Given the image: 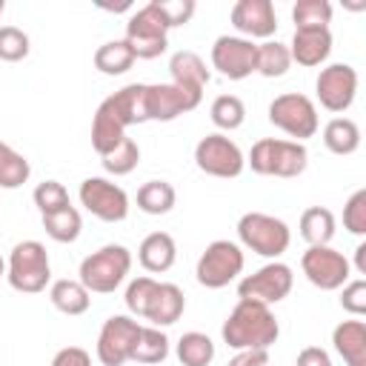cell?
<instances>
[{"label": "cell", "instance_id": "obj_40", "mask_svg": "<svg viewBox=\"0 0 366 366\" xmlns=\"http://www.w3.org/2000/svg\"><path fill=\"white\" fill-rule=\"evenodd\" d=\"M340 289H343V292H340V306H343L349 315H355V317L366 315V280L357 277V280L343 283Z\"/></svg>", "mask_w": 366, "mask_h": 366}, {"label": "cell", "instance_id": "obj_39", "mask_svg": "<svg viewBox=\"0 0 366 366\" xmlns=\"http://www.w3.org/2000/svg\"><path fill=\"white\" fill-rule=\"evenodd\" d=\"M343 226H346V232H352L357 237L366 234V189H357L346 200V206H343Z\"/></svg>", "mask_w": 366, "mask_h": 366}, {"label": "cell", "instance_id": "obj_17", "mask_svg": "<svg viewBox=\"0 0 366 366\" xmlns=\"http://www.w3.org/2000/svg\"><path fill=\"white\" fill-rule=\"evenodd\" d=\"M232 26L246 34V40H269L277 31V14L272 0H237L232 6Z\"/></svg>", "mask_w": 366, "mask_h": 366}, {"label": "cell", "instance_id": "obj_47", "mask_svg": "<svg viewBox=\"0 0 366 366\" xmlns=\"http://www.w3.org/2000/svg\"><path fill=\"white\" fill-rule=\"evenodd\" d=\"M0 277H6V260L0 257Z\"/></svg>", "mask_w": 366, "mask_h": 366}, {"label": "cell", "instance_id": "obj_34", "mask_svg": "<svg viewBox=\"0 0 366 366\" xmlns=\"http://www.w3.org/2000/svg\"><path fill=\"white\" fill-rule=\"evenodd\" d=\"M100 163H103V169H106L109 174H114V177L129 174V172H134V166L140 163V146L126 134L117 149H112L109 154L100 157Z\"/></svg>", "mask_w": 366, "mask_h": 366}, {"label": "cell", "instance_id": "obj_29", "mask_svg": "<svg viewBox=\"0 0 366 366\" xmlns=\"http://www.w3.org/2000/svg\"><path fill=\"white\" fill-rule=\"evenodd\" d=\"M177 360L180 366H209L214 360V343L203 332H186L177 340Z\"/></svg>", "mask_w": 366, "mask_h": 366}, {"label": "cell", "instance_id": "obj_26", "mask_svg": "<svg viewBox=\"0 0 366 366\" xmlns=\"http://www.w3.org/2000/svg\"><path fill=\"white\" fill-rule=\"evenodd\" d=\"M134 60L137 57H134V51L126 40H109L94 51V69L100 74H109V77L126 74L134 66Z\"/></svg>", "mask_w": 366, "mask_h": 366}, {"label": "cell", "instance_id": "obj_42", "mask_svg": "<svg viewBox=\"0 0 366 366\" xmlns=\"http://www.w3.org/2000/svg\"><path fill=\"white\" fill-rule=\"evenodd\" d=\"M51 366H92V355L80 346H63L51 357Z\"/></svg>", "mask_w": 366, "mask_h": 366}, {"label": "cell", "instance_id": "obj_14", "mask_svg": "<svg viewBox=\"0 0 366 366\" xmlns=\"http://www.w3.org/2000/svg\"><path fill=\"white\" fill-rule=\"evenodd\" d=\"M203 100V94H194V92H186L174 83H146L143 89V109H146V123L149 120H160V123H169L192 109H197Z\"/></svg>", "mask_w": 366, "mask_h": 366}, {"label": "cell", "instance_id": "obj_31", "mask_svg": "<svg viewBox=\"0 0 366 366\" xmlns=\"http://www.w3.org/2000/svg\"><path fill=\"white\" fill-rule=\"evenodd\" d=\"M209 117H212V123H214L217 129L234 132V129H240L243 120H246V106H243V100H240L237 94H217V97L212 100Z\"/></svg>", "mask_w": 366, "mask_h": 366}, {"label": "cell", "instance_id": "obj_6", "mask_svg": "<svg viewBox=\"0 0 366 366\" xmlns=\"http://www.w3.org/2000/svg\"><path fill=\"white\" fill-rule=\"evenodd\" d=\"M123 40L132 46L134 57H140V60H154V57H160L166 51V46H169V23L160 14L154 0L140 6L129 17Z\"/></svg>", "mask_w": 366, "mask_h": 366}, {"label": "cell", "instance_id": "obj_44", "mask_svg": "<svg viewBox=\"0 0 366 366\" xmlns=\"http://www.w3.org/2000/svg\"><path fill=\"white\" fill-rule=\"evenodd\" d=\"M295 366H332V357H329V352L320 349V346H306V349L297 355Z\"/></svg>", "mask_w": 366, "mask_h": 366}, {"label": "cell", "instance_id": "obj_18", "mask_svg": "<svg viewBox=\"0 0 366 366\" xmlns=\"http://www.w3.org/2000/svg\"><path fill=\"white\" fill-rule=\"evenodd\" d=\"M332 51V31L329 29H295L289 57L297 66L315 69L320 66Z\"/></svg>", "mask_w": 366, "mask_h": 366}, {"label": "cell", "instance_id": "obj_22", "mask_svg": "<svg viewBox=\"0 0 366 366\" xmlns=\"http://www.w3.org/2000/svg\"><path fill=\"white\" fill-rule=\"evenodd\" d=\"M332 343L346 366H366V323L363 320L337 323L332 332Z\"/></svg>", "mask_w": 366, "mask_h": 366}, {"label": "cell", "instance_id": "obj_45", "mask_svg": "<svg viewBox=\"0 0 366 366\" xmlns=\"http://www.w3.org/2000/svg\"><path fill=\"white\" fill-rule=\"evenodd\" d=\"M355 269H357L360 274H366V240L357 243V249H355Z\"/></svg>", "mask_w": 366, "mask_h": 366}, {"label": "cell", "instance_id": "obj_48", "mask_svg": "<svg viewBox=\"0 0 366 366\" xmlns=\"http://www.w3.org/2000/svg\"><path fill=\"white\" fill-rule=\"evenodd\" d=\"M3 11H6V0H0V14H3Z\"/></svg>", "mask_w": 366, "mask_h": 366}, {"label": "cell", "instance_id": "obj_16", "mask_svg": "<svg viewBox=\"0 0 366 366\" xmlns=\"http://www.w3.org/2000/svg\"><path fill=\"white\" fill-rule=\"evenodd\" d=\"M212 66L229 80H246L257 66V43L234 34H220L212 46Z\"/></svg>", "mask_w": 366, "mask_h": 366}, {"label": "cell", "instance_id": "obj_4", "mask_svg": "<svg viewBox=\"0 0 366 366\" xmlns=\"http://www.w3.org/2000/svg\"><path fill=\"white\" fill-rule=\"evenodd\" d=\"M252 172L266 174V177H297L306 172L309 163V152L303 143L297 140H274V137H263L252 146L249 160Z\"/></svg>", "mask_w": 366, "mask_h": 366}, {"label": "cell", "instance_id": "obj_19", "mask_svg": "<svg viewBox=\"0 0 366 366\" xmlns=\"http://www.w3.org/2000/svg\"><path fill=\"white\" fill-rule=\"evenodd\" d=\"M169 74H172V83L186 89V92H194V94H203L206 83L212 80L206 63L200 60V54L194 51H174L172 60H169Z\"/></svg>", "mask_w": 366, "mask_h": 366}, {"label": "cell", "instance_id": "obj_20", "mask_svg": "<svg viewBox=\"0 0 366 366\" xmlns=\"http://www.w3.org/2000/svg\"><path fill=\"white\" fill-rule=\"evenodd\" d=\"M137 260L152 274L169 272L174 266V260H177L174 237L169 232H152V234H146L143 243H140V249H137Z\"/></svg>", "mask_w": 366, "mask_h": 366}, {"label": "cell", "instance_id": "obj_43", "mask_svg": "<svg viewBox=\"0 0 366 366\" xmlns=\"http://www.w3.org/2000/svg\"><path fill=\"white\" fill-rule=\"evenodd\" d=\"M226 366H269V349H240Z\"/></svg>", "mask_w": 366, "mask_h": 366}, {"label": "cell", "instance_id": "obj_11", "mask_svg": "<svg viewBox=\"0 0 366 366\" xmlns=\"http://www.w3.org/2000/svg\"><path fill=\"white\" fill-rule=\"evenodd\" d=\"M194 163L203 174L212 177H237L246 169V157L240 152V146L234 140H229L226 134H206L197 146H194Z\"/></svg>", "mask_w": 366, "mask_h": 366}, {"label": "cell", "instance_id": "obj_2", "mask_svg": "<svg viewBox=\"0 0 366 366\" xmlns=\"http://www.w3.org/2000/svg\"><path fill=\"white\" fill-rule=\"evenodd\" d=\"M129 269H132V252L120 243H106L97 252H92L89 257H83L77 280L86 286L89 295L92 292L94 295H109L126 280Z\"/></svg>", "mask_w": 366, "mask_h": 366}, {"label": "cell", "instance_id": "obj_38", "mask_svg": "<svg viewBox=\"0 0 366 366\" xmlns=\"http://www.w3.org/2000/svg\"><path fill=\"white\" fill-rule=\"evenodd\" d=\"M29 34L17 26H0V60L17 63L29 54Z\"/></svg>", "mask_w": 366, "mask_h": 366}, {"label": "cell", "instance_id": "obj_5", "mask_svg": "<svg viewBox=\"0 0 366 366\" xmlns=\"http://www.w3.org/2000/svg\"><path fill=\"white\" fill-rule=\"evenodd\" d=\"M237 237L246 249H252L254 254L269 257V260H277L292 243L289 226L280 217L266 214V212H246L237 220Z\"/></svg>", "mask_w": 366, "mask_h": 366}, {"label": "cell", "instance_id": "obj_12", "mask_svg": "<svg viewBox=\"0 0 366 366\" xmlns=\"http://www.w3.org/2000/svg\"><path fill=\"white\" fill-rule=\"evenodd\" d=\"M77 197H80V206L103 223H120L129 214V194L106 177H86L80 183Z\"/></svg>", "mask_w": 366, "mask_h": 366}, {"label": "cell", "instance_id": "obj_37", "mask_svg": "<svg viewBox=\"0 0 366 366\" xmlns=\"http://www.w3.org/2000/svg\"><path fill=\"white\" fill-rule=\"evenodd\" d=\"M29 174H31L29 160L20 152L9 149V154L0 163V189H17V186H23L29 180Z\"/></svg>", "mask_w": 366, "mask_h": 366}, {"label": "cell", "instance_id": "obj_25", "mask_svg": "<svg viewBox=\"0 0 366 366\" xmlns=\"http://www.w3.org/2000/svg\"><path fill=\"white\" fill-rule=\"evenodd\" d=\"M300 237L309 246H329V240L335 237V214L326 206H309L300 214Z\"/></svg>", "mask_w": 366, "mask_h": 366}, {"label": "cell", "instance_id": "obj_36", "mask_svg": "<svg viewBox=\"0 0 366 366\" xmlns=\"http://www.w3.org/2000/svg\"><path fill=\"white\" fill-rule=\"evenodd\" d=\"M157 292V280L154 277H134L129 286H126V309L137 317H146V309L152 303V295Z\"/></svg>", "mask_w": 366, "mask_h": 366}, {"label": "cell", "instance_id": "obj_1", "mask_svg": "<svg viewBox=\"0 0 366 366\" xmlns=\"http://www.w3.org/2000/svg\"><path fill=\"white\" fill-rule=\"evenodd\" d=\"M223 343L234 352L240 349H269L280 337L277 317L269 306L254 300H237V306L223 320Z\"/></svg>", "mask_w": 366, "mask_h": 366}, {"label": "cell", "instance_id": "obj_33", "mask_svg": "<svg viewBox=\"0 0 366 366\" xmlns=\"http://www.w3.org/2000/svg\"><path fill=\"white\" fill-rule=\"evenodd\" d=\"M295 29H329L332 3L329 0H297L292 9Z\"/></svg>", "mask_w": 366, "mask_h": 366}, {"label": "cell", "instance_id": "obj_13", "mask_svg": "<svg viewBox=\"0 0 366 366\" xmlns=\"http://www.w3.org/2000/svg\"><path fill=\"white\" fill-rule=\"evenodd\" d=\"M140 323L129 315H112L97 335V360L103 366H123L132 360V349L137 343Z\"/></svg>", "mask_w": 366, "mask_h": 366}, {"label": "cell", "instance_id": "obj_7", "mask_svg": "<svg viewBox=\"0 0 366 366\" xmlns=\"http://www.w3.org/2000/svg\"><path fill=\"white\" fill-rule=\"evenodd\" d=\"M269 123L277 126L280 132H286L289 137H295L297 143H303L306 137H315L317 126H320L312 97H306L300 92L277 94L269 103Z\"/></svg>", "mask_w": 366, "mask_h": 366}, {"label": "cell", "instance_id": "obj_15", "mask_svg": "<svg viewBox=\"0 0 366 366\" xmlns=\"http://www.w3.org/2000/svg\"><path fill=\"white\" fill-rule=\"evenodd\" d=\"M315 89H317V100L326 112H346L352 103H355V94H357V71L349 66V63H329L326 69H320L317 80H315Z\"/></svg>", "mask_w": 366, "mask_h": 366}, {"label": "cell", "instance_id": "obj_30", "mask_svg": "<svg viewBox=\"0 0 366 366\" xmlns=\"http://www.w3.org/2000/svg\"><path fill=\"white\" fill-rule=\"evenodd\" d=\"M43 229L51 240L57 243H74L80 237V229H83V220H80V212L74 206H66L60 212H51V214H43Z\"/></svg>", "mask_w": 366, "mask_h": 366}, {"label": "cell", "instance_id": "obj_10", "mask_svg": "<svg viewBox=\"0 0 366 366\" xmlns=\"http://www.w3.org/2000/svg\"><path fill=\"white\" fill-rule=\"evenodd\" d=\"M300 269L306 280L320 292H335L352 277L349 260L332 246H309L300 257Z\"/></svg>", "mask_w": 366, "mask_h": 366}, {"label": "cell", "instance_id": "obj_9", "mask_svg": "<svg viewBox=\"0 0 366 366\" xmlns=\"http://www.w3.org/2000/svg\"><path fill=\"white\" fill-rule=\"evenodd\" d=\"M292 286H295L292 269L286 263H280V260H272V263L260 266L254 274H246L237 283V297L272 306V303H280L292 292Z\"/></svg>", "mask_w": 366, "mask_h": 366}, {"label": "cell", "instance_id": "obj_41", "mask_svg": "<svg viewBox=\"0 0 366 366\" xmlns=\"http://www.w3.org/2000/svg\"><path fill=\"white\" fill-rule=\"evenodd\" d=\"M157 3V9H160V14L166 17V23H169V29H174V26H186L189 20H192V14H194V0H154Z\"/></svg>", "mask_w": 366, "mask_h": 366}, {"label": "cell", "instance_id": "obj_21", "mask_svg": "<svg viewBox=\"0 0 366 366\" xmlns=\"http://www.w3.org/2000/svg\"><path fill=\"white\" fill-rule=\"evenodd\" d=\"M183 309H186L183 289L174 286V283H157V292L152 295V303L146 309V320H152V326L163 329V326L177 323Z\"/></svg>", "mask_w": 366, "mask_h": 366}, {"label": "cell", "instance_id": "obj_32", "mask_svg": "<svg viewBox=\"0 0 366 366\" xmlns=\"http://www.w3.org/2000/svg\"><path fill=\"white\" fill-rule=\"evenodd\" d=\"M292 66L289 57V46L277 43V40H266L257 46V66L254 71H260L263 77H283Z\"/></svg>", "mask_w": 366, "mask_h": 366}, {"label": "cell", "instance_id": "obj_23", "mask_svg": "<svg viewBox=\"0 0 366 366\" xmlns=\"http://www.w3.org/2000/svg\"><path fill=\"white\" fill-rule=\"evenodd\" d=\"M49 300H51V306L57 312H63L69 317H77V315L89 312V306H92V295L86 292V286L80 280H69V277L51 283Z\"/></svg>", "mask_w": 366, "mask_h": 366}, {"label": "cell", "instance_id": "obj_3", "mask_svg": "<svg viewBox=\"0 0 366 366\" xmlns=\"http://www.w3.org/2000/svg\"><path fill=\"white\" fill-rule=\"evenodd\" d=\"M6 277L14 292H23V295L43 292L51 280V263H49L46 246L40 240H20L9 254Z\"/></svg>", "mask_w": 366, "mask_h": 366}, {"label": "cell", "instance_id": "obj_35", "mask_svg": "<svg viewBox=\"0 0 366 366\" xmlns=\"http://www.w3.org/2000/svg\"><path fill=\"white\" fill-rule=\"evenodd\" d=\"M31 197H34V206L40 209V214H51V212H60V209L71 206L66 186L57 183V180H43V183H37V189H34Z\"/></svg>", "mask_w": 366, "mask_h": 366}, {"label": "cell", "instance_id": "obj_46", "mask_svg": "<svg viewBox=\"0 0 366 366\" xmlns=\"http://www.w3.org/2000/svg\"><path fill=\"white\" fill-rule=\"evenodd\" d=\"M9 149H11V146H9V143H3V140H0V163H3V157H6V154H9Z\"/></svg>", "mask_w": 366, "mask_h": 366}, {"label": "cell", "instance_id": "obj_28", "mask_svg": "<svg viewBox=\"0 0 366 366\" xmlns=\"http://www.w3.org/2000/svg\"><path fill=\"white\" fill-rule=\"evenodd\" d=\"M169 357V337L157 326H140L137 343L132 349V360L137 363H163Z\"/></svg>", "mask_w": 366, "mask_h": 366}, {"label": "cell", "instance_id": "obj_24", "mask_svg": "<svg viewBox=\"0 0 366 366\" xmlns=\"http://www.w3.org/2000/svg\"><path fill=\"white\" fill-rule=\"evenodd\" d=\"M323 146L332 154H355L360 149V129L352 117H332L323 126Z\"/></svg>", "mask_w": 366, "mask_h": 366}, {"label": "cell", "instance_id": "obj_8", "mask_svg": "<svg viewBox=\"0 0 366 366\" xmlns=\"http://www.w3.org/2000/svg\"><path fill=\"white\" fill-rule=\"evenodd\" d=\"M243 249L232 240H212L200 260H197V269H194V277L200 286L206 289H223L229 286L232 280H237V274L243 272Z\"/></svg>", "mask_w": 366, "mask_h": 366}, {"label": "cell", "instance_id": "obj_27", "mask_svg": "<svg viewBox=\"0 0 366 366\" xmlns=\"http://www.w3.org/2000/svg\"><path fill=\"white\" fill-rule=\"evenodd\" d=\"M177 203V192L169 180H149L137 189V209L146 214H169Z\"/></svg>", "mask_w": 366, "mask_h": 366}]
</instances>
